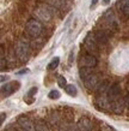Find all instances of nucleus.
Instances as JSON below:
<instances>
[{
  "label": "nucleus",
  "instance_id": "f257e3e1",
  "mask_svg": "<svg viewBox=\"0 0 129 131\" xmlns=\"http://www.w3.org/2000/svg\"><path fill=\"white\" fill-rule=\"evenodd\" d=\"M15 54L17 56V58L24 63L29 59L30 57V45L25 39H20L17 41L16 47H15Z\"/></svg>",
  "mask_w": 129,
  "mask_h": 131
},
{
  "label": "nucleus",
  "instance_id": "f03ea898",
  "mask_svg": "<svg viewBox=\"0 0 129 131\" xmlns=\"http://www.w3.org/2000/svg\"><path fill=\"white\" fill-rule=\"evenodd\" d=\"M25 29H26V32L31 37H38L41 34H42V24L39 23L38 20L36 19H30L25 25Z\"/></svg>",
  "mask_w": 129,
  "mask_h": 131
},
{
  "label": "nucleus",
  "instance_id": "7ed1b4c3",
  "mask_svg": "<svg viewBox=\"0 0 129 131\" xmlns=\"http://www.w3.org/2000/svg\"><path fill=\"white\" fill-rule=\"evenodd\" d=\"M20 88V83L18 81H12L6 84L1 85V97H7V96L12 95L13 93H16Z\"/></svg>",
  "mask_w": 129,
  "mask_h": 131
},
{
  "label": "nucleus",
  "instance_id": "20e7f679",
  "mask_svg": "<svg viewBox=\"0 0 129 131\" xmlns=\"http://www.w3.org/2000/svg\"><path fill=\"white\" fill-rule=\"evenodd\" d=\"M101 77L97 73H92L91 76H89L85 81H84V85H85L89 90H97L98 85L101 84Z\"/></svg>",
  "mask_w": 129,
  "mask_h": 131
},
{
  "label": "nucleus",
  "instance_id": "39448f33",
  "mask_svg": "<svg viewBox=\"0 0 129 131\" xmlns=\"http://www.w3.org/2000/svg\"><path fill=\"white\" fill-rule=\"evenodd\" d=\"M84 45H85V48L89 52H96L98 48V42L96 40V36L92 32H89L85 37V41H84Z\"/></svg>",
  "mask_w": 129,
  "mask_h": 131
},
{
  "label": "nucleus",
  "instance_id": "423d86ee",
  "mask_svg": "<svg viewBox=\"0 0 129 131\" xmlns=\"http://www.w3.org/2000/svg\"><path fill=\"white\" fill-rule=\"evenodd\" d=\"M96 65H97V59L92 54H84L80 57V68L93 69Z\"/></svg>",
  "mask_w": 129,
  "mask_h": 131
},
{
  "label": "nucleus",
  "instance_id": "0eeeda50",
  "mask_svg": "<svg viewBox=\"0 0 129 131\" xmlns=\"http://www.w3.org/2000/svg\"><path fill=\"white\" fill-rule=\"evenodd\" d=\"M36 16L37 18H39L41 20H46V22H49L53 17V12L50 11V8L47 7V6H41L36 10Z\"/></svg>",
  "mask_w": 129,
  "mask_h": 131
},
{
  "label": "nucleus",
  "instance_id": "6e6552de",
  "mask_svg": "<svg viewBox=\"0 0 129 131\" xmlns=\"http://www.w3.org/2000/svg\"><path fill=\"white\" fill-rule=\"evenodd\" d=\"M124 108H125L124 99H118V100H115V101H111V102H110V110H111L115 114H121V113H123Z\"/></svg>",
  "mask_w": 129,
  "mask_h": 131
},
{
  "label": "nucleus",
  "instance_id": "1a4fd4ad",
  "mask_svg": "<svg viewBox=\"0 0 129 131\" xmlns=\"http://www.w3.org/2000/svg\"><path fill=\"white\" fill-rule=\"evenodd\" d=\"M120 96H121V85L118 83L112 84V85L110 87L109 91H108V99H109V101L111 102V101L121 99Z\"/></svg>",
  "mask_w": 129,
  "mask_h": 131
},
{
  "label": "nucleus",
  "instance_id": "9d476101",
  "mask_svg": "<svg viewBox=\"0 0 129 131\" xmlns=\"http://www.w3.org/2000/svg\"><path fill=\"white\" fill-rule=\"evenodd\" d=\"M18 124H19V126L22 127V129H24L25 131H36L35 124L32 123L27 117H25V115H20L19 118H18Z\"/></svg>",
  "mask_w": 129,
  "mask_h": 131
},
{
  "label": "nucleus",
  "instance_id": "9b49d317",
  "mask_svg": "<svg viewBox=\"0 0 129 131\" xmlns=\"http://www.w3.org/2000/svg\"><path fill=\"white\" fill-rule=\"evenodd\" d=\"M77 126L79 127L80 131H94L93 123H92L89 118H86V117H82V118L79 119Z\"/></svg>",
  "mask_w": 129,
  "mask_h": 131
},
{
  "label": "nucleus",
  "instance_id": "f8f14e48",
  "mask_svg": "<svg viewBox=\"0 0 129 131\" xmlns=\"http://www.w3.org/2000/svg\"><path fill=\"white\" fill-rule=\"evenodd\" d=\"M96 105L101 110H108V108H110V101L108 99V95L96 96Z\"/></svg>",
  "mask_w": 129,
  "mask_h": 131
},
{
  "label": "nucleus",
  "instance_id": "ddd939ff",
  "mask_svg": "<svg viewBox=\"0 0 129 131\" xmlns=\"http://www.w3.org/2000/svg\"><path fill=\"white\" fill-rule=\"evenodd\" d=\"M103 18H104V20L106 22V24H108L109 28H111V29L116 28V18H115V16H113V13L111 12V10H109L108 12H105L104 16H103Z\"/></svg>",
  "mask_w": 129,
  "mask_h": 131
},
{
  "label": "nucleus",
  "instance_id": "4468645a",
  "mask_svg": "<svg viewBox=\"0 0 129 131\" xmlns=\"http://www.w3.org/2000/svg\"><path fill=\"white\" fill-rule=\"evenodd\" d=\"M94 36H96L98 45H105L109 41V35L106 34L105 30H98V31L94 32Z\"/></svg>",
  "mask_w": 129,
  "mask_h": 131
},
{
  "label": "nucleus",
  "instance_id": "2eb2a0df",
  "mask_svg": "<svg viewBox=\"0 0 129 131\" xmlns=\"http://www.w3.org/2000/svg\"><path fill=\"white\" fill-rule=\"evenodd\" d=\"M110 87H111V84H110L108 81H102V82H101V84L98 85L97 90H96V93H97V96L108 95V91H109Z\"/></svg>",
  "mask_w": 129,
  "mask_h": 131
},
{
  "label": "nucleus",
  "instance_id": "dca6fc26",
  "mask_svg": "<svg viewBox=\"0 0 129 131\" xmlns=\"http://www.w3.org/2000/svg\"><path fill=\"white\" fill-rule=\"evenodd\" d=\"M37 87H32L30 90L27 91V94L24 96V101H26L27 103H32L34 102V97H35L36 93H37Z\"/></svg>",
  "mask_w": 129,
  "mask_h": 131
},
{
  "label": "nucleus",
  "instance_id": "f3484780",
  "mask_svg": "<svg viewBox=\"0 0 129 131\" xmlns=\"http://www.w3.org/2000/svg\"><path fill=\"white\" fill-rule=\"evenodd\" d=\"M93 73V71H92V69L91 68H80L79 69V76H80V78H81L82 81H85L89 76H91Z\"/></svg>",
  "mask_w": 129,
  "mask_h": 131
},
{
  "label": "nucleus",
  "instance_id": "a211bd4d",
  "mask_svg": "<svg viewBox=\"0 0 129 131\" xmlns=\"http://www.w3.org/2000/svg\"><path fill=\"white\" fill-rule=\"evenodd\" d=\"M49 4L54 8H65L67 6V0H49Z\"/></svg>",
  "mask_w": 129,
  "mask_h": 131
},
{
  "label": "nucleus",
  "instance_id": "6ab92c4d",
  "mask_svg": "<svg viewBox=\"0 0 129 131\" xmlns=\"http://www.w3.org/2000/svg\"><path fill=\"white\" fill-rule=\"evenodd\" d=\"M65 89H66V93L69 96H73V97H74V96H77V94H78L77 87H75V85H73V84H68Z\"/></svg>",
  "mask_w": 129,
  "mask_h": 131
},
{
  "label": "nucleus",
  "instance_id": "aec40b11",
  "mask_svg": "<svg viewBox=\"0 0 129 131\" xmlns=\"http://www.w3.org/2000/svg\"><path fill=\"white\" fill-rule=\"evenodd\" d=\"M35 127H36V131H49L47 124L44 123L43 120H37L35 124Z\"/></svg>",
  "mask_w": 129,
  "mask_h": 131
},
{
  "label": "nucleus",
  "instance_id": "412c9836",
  "mask_svg": "<svg viewBox=\"0 0 129 131\" xmlns=\"http://www.w3.org/2000/svg\"><path fill=\"white\" fill-rule=\"evenodd\" d=\"M59 63H60V58H59V57H55L54 59H53L50 63L48 64L47 69H48V70H50V71H51V70H55V69L59 66Z\"/></svg>",
  "mask_w": 129,
  "mask_h": 131
},
{
  "label": "nucleus",
  "instance_id": "4be33fe9",
  "mask_svg": "<svg viewBox=\"0 0 129 131\" xmlns=\"http://www.w3.org/2000/svg\"><path fill=\"white\" fill-rule=\"evenodd\" d=\"M61 126H62V131H80L78 126L69 123H63V125H61Z\"/></svg>",
  "mask_w": 129,
  "mask_h": 131
},
{
  "label": "nucleus",
  "instance_id": "5701e85b",
  "mask_svg": "<svg viewBox=\"0 0 129 131\" xmlns=\"http://www.w3.org/2000/svg\"><path fill=\"white\" fill-rule=\"evenodd\" d=\"M49 120H50V123L53 125H58L59 124V120H60V117L58 114V112H51L50 115H49Z\"/></svg>",
  "mask_w": 129,
  "mask_h": 131
},
{
  "label": "nucleus",
  "instance_id": "b1692460",
  "mask_svg": "<svg viewBox=\"0 0 129 131\" xmlns=\"http://www.w3.org/2000/svg\"><path fill=\"white\" fill-rule=\"evenodd\" d=\"M120 6H121V10L124 13H129V0H121Z\"/></svg>",
  "mask_w": 129,
  "mask_h": 131
},
{
  "label": "nucleus",
  "instance_id": "393cba45",
  "mask_svg": "<svg viewBox=\"0 0 129 131\" xmlns=\"http://www.w3.org/2000/svg\"><path fill=\"white\" fill-rule=\"evenodd\" d=\"M48 97L50 100H58L60 97V91L59 90H55V89H53V90L49 91V94H48Z\"/></svg>",
  "mask_w": 129,
  "mask_h": 131
},
{
  "label": "nucleus",
  "instance_id": "a878e982",
  "mask_svg": "<svg viewBox=\"0 0 129 131\" xmlns=\"http://www.w3.org/2000/svg\"><path fill=\"white\" fill-rule=\"evenodd\" d=\"M58 84H59L60 88H66L67 85H68L66 78H65L63 76H59V77H58Z\"/></svg>",
  "mask_w": 129,
  "mask_h": 131
},
{
  "label": "nucleus",
  "instance_id": "bb28decb",
  "mask_svg": "<svg viewBox=\"0 0 129 131\" xmlns=\"http://www.w3.org/2000/svg\"><path fill=\"white\" fill-rule=\"evenodd\" d=\"M0 69L1 71H4L6 69V59H5V56H4V49H1V59H0Z\"/></svg>",
  "mask_w": 129,
  "mask_h": 131
},
{
  "label": "nucleus",
  "instance_id": "cd10ccee",
  "mask_svg": "<svg viewBox=\"0 0 129 131\" xmlns=\"http://www.w3.org/2000/svg\"><path fill=\"white\" fill-rule=\"evenodd\" d=\"M124 102H125V107L129 108V95H127L124 97Z\"/></svg>",
  "mask_w": 129,
  "mask_h": 131
},
{
  "label": "nucleus",
  "instance_id": "c85d7f7f",
  "mask_svg": "<svg viewBox=\"0 0 129 131\" xmlns=\"http://www.w3.org/2000/svg\"><path fill=\"white\" fill-rule=\"evenodd\" d=\"M5 118H6V114H5V113H1V119H0V123H1V124L4 123Z\"/></svg>",
  "mask_w": 129,
  "mask_h": 131
},
{
  "label": "nucleus",
  "instance_id": "c756f323",
  "mask_svg": "<svg viewBox=\"0 0 129 131\" xmlns=\"http://www.w3.org/2000/svg\"><path fill=\"white\" fill-rule=\"evenodd\" d=\"M97 3H98V0H92V1H91V8L94 7V5L97 4Z\"/></svg>",
  "mask_w": 129,
  "mask_h": 131
},
{
  "label": "nucleus",
  "instance_id": "7c9ffc66",
  "mask_svg": "<svg viewBox=\"0 0 129 131\" xmlns=\"http://www.w3.org/2000/svg\"><path fill=\"white\" fill-rule=\"evenodd\" d=\"M11 131H25V130L22 129V127H15V129H12Z\"/></svg>",
  "mask_w": 129,
  "mask_h": 131
},
{
  "label": "nucleus",
  "instance_id": "2f4dec72",
  "mask_svg": "<svg viewBox=\"0 0 129 131\" xmlns=\"http://www.w3.org/2000/svg\"><path fill=\"white\" fill-rule=\"evenodd\" d=\"M26 72H29V70H27V69H25V70H22V71L18 72V75H23V73H26Z\"/></svg>",
  "mask_w": 129,
  "mask_h": 131
},
{
  "label": "nucleus",
  "instance_id": "473e14b6",
  "mask_svg": "<svg viewBox=\"0 0 129 131\" xmlns=\"http://www.w3.org/2000/svg\"><path fill=\"white\" fill-rule=\"evenodd\" d=\"M5 80H7V76L5 77V76L3 75V76H1V82H5Z\"/></svg>",
  "mask_w": 129,
  "mask_h": 131
},
{
  "label": "nucleus",
  "instance_id": "72a5a7b5",
  "mask_svg": "<svg viewBox=\"0 0 129 131\" xmlns=\"http://www.w3.org/2000/svg\"><path fill=\"white\" fill-rule=\"evenodd\" d=\"M103 3H104V4H109L110 0H103Z\"/></svg>",
  "mask_w": 129,
  "mask_h": 131
}]
</instances>
